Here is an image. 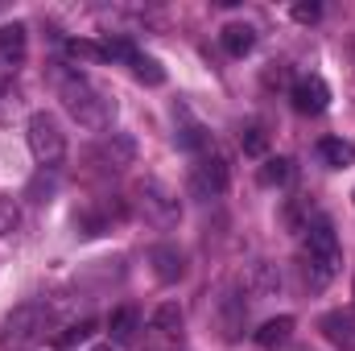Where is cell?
I'll return each instance as SVG.
<instances>
[{
    "label": "cell",
    "mask_w": 355,
    "mask_h": 351,
    "mask_svg": "<svg viewBox=\"0 0 355 351\" xmlns=\"http://www.w3.org/2000/svg\"><path fill=\"white\" fill-rule=\"evenodd\" d=\"M343 268V248H339V236H335V223L327 215H318L310 228H306V240H302V273H306V285L310 289H327Z\"/></svg>",
    "instance_id": "cell-1"
},
{
    "label": "cell",
    "mask_w": 355,
    "mask_h": 351,
    "mask_svg": "<svg viewBox=\"0 0 355 351\" xmlns=\"http://www.w3.org/2000/svg\"><path fill=\"white\" fill-rule=\"evenodd\" d=\"M58 99H62L67 116L79 128H87V132H107L112 120H116V103L95 87L91 79H83V75H62L58 79Z\"/></svg>",
    "instance_id": "cell-2"
},
{
    "label": "cell",
    "mask_w": 355,
    "mask_h": 351,
    "mask_svg": "<svg viewBox=\"0 0 355 351\" xmlns=\"http://www.w3.org/2000/svg\"><path fill=\"white\" fill-rule=\"evenodd\" d=\"M50 327H54V310H50L46 302H25V306H17V310L4 318L0 343H4V348H33V343L46 339Z\"/></svg>",
    "instance_id": "cell-3"
},
{
    "label": "cell",
    "mask_w": 355,
    "mask_h": 351,
    "mask_svg": "<svg viewBox=\"0 0 355 351\" xmlns=\"http://www.w3.org/2000/svg\"><path fill=\"white\" fill-rule=\"evenodd\" d=\"M25 141H29V153L37 157L42 170L62 166V157H67V132H62L58 116L33 112V116H29V128H25Z\"/></svg>",
    "instance_id": "cell-4"
},
{
    "label": "cell",
    "mask_w": 355,
    "mask_h": 351,
    "mask_svg": "<svg viewBox=\"0 0 355 351\" xmlns=\"http://www.w3.org/2000/svg\"><path fill=\"white\" fill-rule=\"evenodd\" d=\"M137 207H141L145 219L157 223V228H174L178 219H182V203H178V194L166 186V182H157V178H145V182L137 186Z\"/></svg>",
    "instance_id": "cell-5"
},
{
    "label": "cell",
    "mask_w": 355,
    "mask_h": 351,
    "mask_svg": "<svg viewBox=\"0 0 355 351\" xmlns=\"http://www.w3.org/2000/svg\"><path fill=\"white\" fill-rule=\"evenodd\" d=\"M227 157L223 153H202L194 166H190V190L198 194V198H215V194H223L227 190Z\"/></svg>",
    "instance_id": "cell-6"
},
{
    "label": "cell",
    "mask_w": 355,
    "mask_h": 351,
    "mask_svg": "<svg viewBox=\"0 0 355 351\" xmlns=\"http://www.w3.org/2000/svg\"><path fill=\"white\" fill-rule=\"evenodd\" d=\"M120 219H128V203L124 198H95L87 203L79 215H75V223H79V232L83 236H103V232H112V223H120Z\"/></svg>",
    "instance_id": "cell-7"
},
{
    "label": "cell",
    "mask_w": 355,
    "mask_h": 351,
    "mask_svg": "<svg viewBox=\"0 0 355 351\" xmlns=\"http://www.w3.org/2000/svg\"><path fill=\"white\" fill-rule=\"evenodd\" d=\"M289 99H293V108H297L302 116H322V112L331 108V87H327V79H318V75H302V79L289 87Z\"/></svg>",
    "instance_id": "cell-8"
},
{
    "label": "cell",
    "mask_w": 355,
    "mask_h": 351,
    "mask_svg": "<svg viewBox=\"0 0 355 351\" xmlns=\"http://www.w3.org/2000/svg\"><path fill=\"white\" fill-rule=\"evenodd\" d=\"M318 331H322V339H327L331 348L355 351V306L352 310H331V314H322V318H318Z\"/></svg>",
    "instance_id": "cell-9"
},
{
    "label": "cell",
    "mask_w": 355,
    "mask_h": 351,
    "mask_svg": "<svg viewBox=\"0 0 355 351\" xmlns=\"http://www.w3.org/2000/svg\"><path fill=\"white\" fill-rule=\"evenodd\" d=\"M244 323H248V302H244V293L236 285H227L219 293V327H223V339H240Z\"/></svg>",
    "instance_id": "cell-10"
},
{
    "label": "cell",
    "mask_w": 355,
    "mask_h": 351,
    "mask_svg": "<svg viewBox=\"0 0 355 351\" xmlns=\"http://www.w3.org/2000/svg\"><path fill=\"white\" fill-rule=\"evenodd\" d=\"M174 116H178V132H174L178 149H186V153H198V157H202V153L211 149V132H207V128H202L186 108H178Z\"/></svg>",
    "instance_id": "cell-11"
},
{
    "label": "cell",
    "mask_w": 355,
    "mask_h": 351,
    "mask_svg": "<svg viewBox=\"0 0 355 351\" xmlns=\"http://www.w3.org/2000/svg\"><path fill=\"white\" fill-rule=\"evenodd\" d=\"M132 157H137V145H132V137H124V132L103 137L99 149H95V162H103L107 170H124V166H132Z\"/></svg>",
    "instance_id": "cell-12"
},
{
    "label": "cell",
    "mask_w": 355,
    "mask_h": 351,
    "mask_svg": "<svg viewBox=\"0 0 355 351\" xmlns=\"http://www.w3.org/2000/svg\"><path fill=\"white\" fill-rule=\"evenodd\" d=\"M149 264H153L157 281H166V285H174V281L186 277V257L178 252L174 244H153L149 248Z\"/></svg>",
    "instance_id": "cell-13"
},
{
    "label": "cell",
    "mask_w": 355,
    "mask_h": 351,
    "mask_svg": "<svg viewBox=\"0 0 355 351\" xmlns=\"http://www.w3.org/2000/svg\"><path fill=\"white\" fill-rule=\"evenodd\" d=\"M219 42H223V50H227L232 58H244V54H252V50H257V29H252V25H244V21H232V25H223Z\"/></svg>",
    "instance_id": "cell-14"
},
{
    "label": "cell",
    "mask_w": 355,
    "mask_h": 351,
    "mask_svg": "<svg viewBox=\"0 0 355 351\" xmlns=\"http://www.w3.org/2000/svg\"><path fill=\"white\" fill-rule=\"evenodd\" d=\"M29 29L21 25V21H12V25H0V67H17L21 58H25V37Z\"/></svg>",
    "instance_id": "cell-15"
},
{
    "label": "cell",
    "mask_w": 355,
    "mask_h": 351,
    "mask_svg": "<svg viewBox=\"0 0 355 351\" xmlns=\"http://www.w3.org/2000/svg\"><path fill=\"white\" fill-rule=\"evenodd\" d=\"M137 327H141L137 306H116V310L107 314V335H112L116 343H132V339H137Z\"/></svg>",
    "instance_id": "cell-16"
},
{
    "label": "cell",
    "mask_w": 355,
    "mask_h": 351,
    "mask_svg": "<svg viewBox=\"0 0 355 351\" xmlns=\"http://www.w3.org/2000/svg\"><path fill=\"white\" fill-rule=\"evenodd\" d=\"M318 157H322L331 170H347V166H355V145L343 141V137H322V141H318Z\"/></svg>",
    "instance_id": "cell-17"
},
{
    "label": "cell",
    "mask_w": 355,
    "mask_h": 351,
    "mask_svg": "<svg viewBox=\"0 0 355 351\" xmlns=\"http://www.w3.org/2000/svg\"><path fill=\"white\" fill-rule=\"evenodd\" d=\"M289 335H293V318L289 314H281V318H268L265 327L257 331V343L265 351H277V348H285L289 343Z\"/></svg>",
    "instance_id": "cell-18"
},
{
    "label": "cell",
    "mask_w": 355,
    "mask_h": 351,
    "mask_svg": "<svg viewBox=\"0 0 355 351\" xmlns=\"http://www.w3.org/2000/svg\"><path fill=\"white\" fill-rule=\"evenodd\" d=\"M248 289H252V293H261V298H265V293H272V289H281L277 268H272L268 261H257L252 268H248Z\"/></svg>",
    "instance_id": "cell-19"
},
{
    "label": "cell",
    "mask_w": 355,
    "mask_h": 351,
    "mask_svg": "<svg viewBox=\"0 0 355 351\" xmlns=\"http://www.w3.org/2000/svg\"><path fill=\"white\" fill-rule=\"evenodd\" d=\"M261 186H285L289 178H293V162L289 157H265V166H261Z\"/></svg>",
    "instance_id": "cell-20"
},
{
    "label": "cell",
    "mask_w": 355,
    "mask_h": 351,
    "mask_svg": "<svg viewBox=\"0 0 355 351\" xmlns=\"http://www.w3.org/2000/svg\"><path fill=\"white\" fill-rule=\"evenodd\" d=\"M128 67H132V75H137L141 83H149V87H162V83H166V71H162V62H157V58H149V54H137Z\"/></svg>",
    "instance_id": "cell-21"
},
{
    "label": "cell",
    "mask_w": 355,
    "mask_h": 351,
    "mask_svg": "<svg viewBox=\"0 0 355 351\" xmlns=\"http://www.w3.org/2000/svg\"><path fill=\"white\" fill-rule=\"evenodd\" d=\"M153 331H162V335H178L182 331V306L178 302H166V306L153 310Z\"/></svg>",
    "instance_id": "cell-22"
},
{
    "label": "cell",
    "mask_w": 355,
    "mask_h": 351,
    "mask_svg": "<svg viewBox=\"0 0 355 351\" xmlns=\"http://www.w3.org/2000/svg\"><path fill=\"white\" fill-rule=\"evenodd\" d=\"M240 149H244L248 157H265L268 132L261 128V124H244V132H240Z\"/></svg>",
    "instance_id": "cell-23"
},
{
    "label": "cell",
    "mask_w": 355,
    "mask_h": 351,
    "mask_svg": "<svg viewBox=\"0 0 355 351\" xmlns=\"http://www.w3.org/2000/svg\"><path fill=\"white\" fill-rule=\"evenodd\" d=\"M91 335H95V323H91V318H83V323H71L62 335H54V348L67 351V348H75V343H87Z\"/></svg>",
    "instance_id": "cell-24"
},
{
    "label": "cell",
    "mask_w": 355,
    "mask_h": 351,
    "mask_svg": "<svg viewBox=\"0 0 355 351\" xmlns=\"http://www.w3.org/2000/svg\"><path fill=\"white\" fill-rule=\"evenodd\" d=\"M67 50H71V58H87V62H107V54H103V42H91V37H75V42H67Z\"/></svg>",
    "instance_id": "cell-25"
},
{
    "label": "cell",
    "mask_w": 355,
    "mask_h": 351,
    "mask_svg": "<svg viewBox=\"0 0 355 351\" xmlns=\"http://www.w3.org/2000/svg\"><path fill=\"white\" fill-rule=\"evenodd\" d=\"M17 223H21V207H17V198H12V194H0V236H8Z\"/></svg>",
    "instance_id": "cell-26"
},
{
    "label": "cell",
    "mask_w": 355,
    "mask_h": 351,
    "mask_svg": "<svg viewBox=\"0 0 355 351\" xmlns=\"http://www.w3.org/2000/svg\"><path fill=\"white\" fill-rule=\"evenodd\" d=\"M322 17V4H293V21H302V25H314Z\"/></svg>",
    "instance_id": "cell-27"
},
{
    "label": "cell",
    "mask_w": 355,
    "mask_h": 351,
    "mask_svg": "<svg viewBox=\"0 0 355 351\" xmlns=\"http://www.w3.org/2000/svg\"><path fill=\"white\" fill-rule=\"evenodd\" d=\"M95 351H116V348H112V343H103V348H95Z\"/></svg>",
    "instance_id": "cell-28"
},
{
    "label": "cell",
    "mask_w": 355,
    "mask_h": 351,
    "mask_svg": "<svg viewBox=\"0 0 355 351\" xmlns=\"http://www.w3.org/2000/svg\"><path fill=\"white\" fill-rule=\"evenodd\" d=\"M293 351H310V348H293Z\"/></svg>",
    "instance_id": "cell-29"
}]
</instances>
